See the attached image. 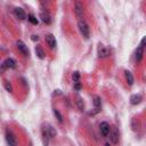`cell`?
Segmentation results:
<instances>
[{"instance_id":"cell-3","label":"cell","mask_w":146,"mask_h":146,"mask_svg":"<svg viewBox=\"0 0 146 146\" xmlns=\"http://www.w3.org/2000/svg\"><path fill=\"white\" fill-rule=\"evenodd\" d=\"M110 139L113 144H117V141H119V130L115 127L111 128V130H110Z\"/></svg>"},{"instance_id":"cell-4","label":"cell","mask_w":146,"mask_h":146,"mask_svg":"<svg viewBox=\"0 0 146 146\" xmlns=\"http://www.w3.org/2000/svg\"><path fill=\"white\" fill-rule=\"evenodd\" d=\"M6 141L9 146H16L17 145V141H16V138L14 136V133L11 131H7L6 132Z\"/></svg>"},{"instance_id":"cell-21","label":"cell","mask_w":146,"mask_h":146,"mask_svg":"<svg viewBox=\"0 0 146 146\" xmlns=\"http://www.w3.org/2000/svg\"><path fill=\"white\" fill-rule=\"evenodd\" d=\"M72 78H73V81L74 82H79V80H80V73L79 72H74L73 75H72Z\"/></svg>"},{"instance_id":"cell-24","label":"cell","mask_w":146,"mask_h":146,"mask_svg":"<svg viewBox=\"0 0 146 146\" xmlns=\"http://www.w3.org/2000/svg\"><path fill=\"white\" fill-rule=\"evenodd\" d=\"M145 41H146V38H143L141 41H140V47H141V48L145 47Z\"/></svg>"},{"instance_id":"cell-7","label":"cell","mask_w":146,"mask_h":146,"mask_svg":"<svg viewBox=\"0 0 146 146\" xmlns=\"http://www.w3.org/2000/svg\"><path fill=\"white\" fill-rule=\"evenodd\" d=\"M16 66V62L13 59V58H7L3 63H2V65H1V68L3 70V68H14Z\"/></svg>"},{"instance_id":"cell-17","label":"cell","mask_w":146,"mask_h":146,"mask_svg":"<svg viewBox=\"0 0 146 146\" xmlns=\"http://www.w3.org/2000/svg\"><path fill=\"white\" fill-rule=\"evenodd\" d=\"M94 105H95V108H96V112H98L100 110V106H102V100L98 96L94 97Z\"/></svg>"},{"instance_id":"cell-8","label":"cell","mask_w":146,"mask_h":146,"mask_svg":"<svg viewBox=\"0 0 146 146\" xmlns=\"http://www.w3.org/2000/svg\"><path fill=\"white\" fill-rule=\"evenodd\" d=\"M75 14L78 16V18H82V15H83V6L80 1H76L75 2Z\"/></svg>"},{"instance_id":"cell-1","label":"cell","mask_w":146,"mask_h":146,"mask_svg":"<svg viewBox=\"0 0 146 146\" xmlns=\"http://www.w3.org/2000/svg\"><path fill=\"white\" fill-rule=\"evenodd\" d=\"M78 27H79V31H80L81 35H82L84 39H88L89 35H90V31H89V26H88V24H87L83 19H79Z\"/></svg>"},{"instance_id":"cell-13","label":"cell","mask_w":146,"mask_h":146,"mask_svg":"<svg viewBox=\"0 0 146 146\" xmlns=\"http://www.w3.org/2000/svg\"><path fill=\"white\" fill-rule=\"evenodd\" d=\"M124 76H125L127 83H128L129 86H132V84H133V76H132L131 72H129V71H124Z\"/></svg>"},{"instance_id":"cell-25","label":"cell","mask_w":146,"mask_h":146,"mask_svg":"<svg viewBox=\"0 0 146 146\" xmlns=\"http://www.w3.org/2000/svg\"><path fill=\"white\" fill-rule=\"evenodd\" d=\"M31 39H32L33 41H35V40H38V39H39V36H38V35H32V38H31Z\"/></svg>"},{"instance_id":"cell-10","label":"cell","mask_w":146,"mask_h":146,"mask_svg":"<svg viewBox=\"0 0 146 146\" xmlns=\"http://www.w3.org/2000/svg\"><path fill=\"white\" fill-rule=\"evenodd\" d=\"M40 17H41V21L46 24H50L51 23V17L49 15L48 11H41L40 13Z\"/></svg>"},{"instance_id":"cell-14","label":"cell","mask_w":146,"mask_h":146,"mask_svg":"<svg viewBox=\"0 0 146 146\" xmlns=\"http://www.w3.org/2000/svg\"><path fill=\"white\" fill-rule=\"evenodd\" d=\"M141 102V96L140 95H132L131 97H130V103L132 104V105H137V104H139Z\"/></svg>"},{"instance_id":"cell-22","label":"cell","mask_w":146,"mask_h":146,"mask_svg":"<svg viewBox=\"0 0 146 146\" xmlns=\"http://www.w3.org/2000/svg\"><path fill=\"white\" fill-rule=\"evenodd\" d=\"M5 88H6V90H7V91H9V92H11V91H13L11 84H10L8 81H6V82H5Z\"/></svg>"},{"instance_id":"cell-6","label":"cell","mask_w":146,"mask_h":146,"mask_svg":"<svg viewBox=\"0 0 146 146\" xmlns=\"http://www.w3.org/2000/svg\"><path fill=\"white\" fill-rule=\"evenodd\" d=\"M46 42L48 43V46H49L51 49L56 48V44H57V42H56V39H55V36H54L51 33H49V34H47V35H46Z\"/></svg>"},{"instance_id":"cell-20","label":"cell","mask_w":146,"mask_h":146,"mask_svg":"<svg viewBox=\"0 0 146 146\" xmlns=\"http://www.w3.org/2000/svg\"><path fill=\"white\" fill-rule=\"evenodd\" d=\"M54 114L56 115V117H57L58 122H59V123H62V122H63V116L60 115V113L58 112V110H56V108H55V110H54Z\"/></svg>"},{"instance_id":"cell-12","label":"cell","mask_w":146,"mask_h":146,"mask_svg":"<svg viewBox=\"0 0 146 146\" xmlns=\"http://www.w3.org/2000/svg\"><path fill=\"white\" fill-rule=\"evenodd\" d=\"M108 52H110V51H108V49H106L104 46H102V44H100V46L98 47V56H99V57L104 58V57H106V56L108 55Z\"/></svg>"},{"instance_id":"cell-19","label":"cell","mask_w":146,"mask_h":146,"mask_svg":"<svg viewBox=\"0 0 146 146\" xmlns=\"http://www.w3.org/2000/svg\"><path fill=\"white\" fill-rule=\"evenodd\" d=\"M76 106H78V108L80 111H83L84 110V104H83V102H82V99L80 97L76 98Z\"/></svg>"},{"instance_id":"cell-23","label":"cell","mask_w":146,"mask_h":146,"mask_svg":"<svg viewBox=\"0 0 146 146\" xmlns=\"http://www.w3.org/2000/svg\"><path fill=\"white\" fill-rule=\"evenodd\" d=\"M74 88H75V90H80L81 89V83L80 82H75L74 83Z\"/></svg>"},{"instance_id":"cell-18","label":"cell","mask_w":146,"mask_h":146,"mask_svg":"<svg viewBox=\"0 0 146 146\" xmlns=\"http://www.w3.org/2000/svg\"><path fill=\"white\" fill-rule=\"evenodd\" d=\"M27 19H29V22H31L33 25H38V23H39V21H38V18L34 16V15H32V14H30V15H27Z\"/></svg>"},{"instance_id":"cell-11","label":"cell","mask_w":146,"mask_h":146,"mask_svg":"<svg viewBox=\"0 0 146 146\" xmlns=\"http://www.w3.org/2000/svg\"><path fill=\"white\" fill-rule=\"evenodd\" d=\"M143 55H144V48H141L140 46L136 49V52H135V58H136V62L139 63L141 59H143Z\"/></svg>"},{"instance_id":"cell-16","label":"cell","mask_w":146,"mask_h":146,"mask_svg":"<svg viewBox=\"0 0 146 146\" xmlns=\"http://www.w3.org/2000/svg\"><path fill=\"white\" fill-rule=\"evenodd\" d=\"M35 54H36V56H38L40 59H43V58H44V51H43V49H42L40 46H36V47H35Z\"/></svg>"},{"instance_id":"cell-5","label":"cell","mask_w":146,"mask_h":146,"mask_svg":"<svg viewBox=\"0 0 146 146\" xmlns=\"http://www.w3.org/2000/svg\"><path fill=\"white\" fill-rule=\"evenodd\" d=\"M99 130H100V133H102L104 137H107V136L110 135V130H111L110 124H108L107 122H102V123L99 124Z\"/></svg>"},{"instance_id":"cell-26","label":"cell","mask_w":146,"mask_h":146,"mask_svg":"<svg viewBox=\"0 0 146 146\" xmlns=\"http://www.w3.org/2000/svg\"><path fill=\"white\" fill-rule=\"evenodd\" d=\"M104 146H110V144H108V143H106V144H105Z\"/></svg>"},{"instance_id":"cell-9","label":"cell","mask_w":146,"mask_h":146,"mask_svg":"<svg viewBox=\"0 0 146 146\" xmlns=\"http://www.w3.org/2000/svg\"><path fill=\"white\" fill-rule=\"evenodd\" d=\"M14 14H15V16L17 17V18H19V19H25L26 18V14H25V11L22 9V8H15L14 9Z\"/></svg>"},{"instance_id":"cell-2","label":"cell","mask_w":146,"mask_h":146,"mask_svg":"<svg viewBox=\"0 0 146 146\" xmlns=\"http://www.w3.org/2000/svg\"><path fill=\"white\" fill-rule=\"evenodd\" d=\"M16 46H17V49L19 50V52H21L23 56H25V57H29V55H30V51H29V49H27V46H25V43H24L23 41L18 40V41L16 42Z\"/></svg>"},{"instance_id":"cell-15","label":"cell","mask_w":146,"mask_h":146,"mask_svg":"<svg viewBox=\"0 0 146 146\" xmlns=\"http://www.w3.org/2000/svg\"><path fill=\"white\" fill-rule=\"evenodd\" d=\"M42 139H43V145L47 146L48 141H49V133H48V128L47 129H42Z\"/></svg>"}]
</instances>
